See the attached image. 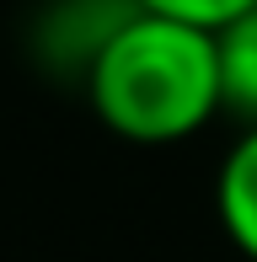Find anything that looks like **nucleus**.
<instances>
[{
  "instance_id": "2",
  "label": "nucleus",
  "mask_w": 257,
  "mask_h": 262,
  "mask_svg": "<svg viewBox=\"0 0 257 262\" xmlns=\"http://www.w3.org/2000/svg\"><path fill=\"white\" fill-rule=\"evenodd\" d=\"M215 209H220L225 235L236 241V252L257 262V123L241 128V139L225 150V161H220Z\"/></svg>"
},
{
  "instance_id": "1",
  "label": "nucleus",
  "mask_w": 257,
  "mask_h": 262,
  "mask_svg": "<svg viewBox=\"0 0 257 262\" xmlns=\"http://www.w3.org/2000/svg\"><path fill=\"white\" fill-rule=\"evenodd\" d=\"M86 102L97 123L128 145L193 139L225 113L215 32L128 6L86 59Z\"/></svg>"
},
{
  "instance_id": "4",
  "label": "nucleus",
  "mask_w": 257,
  "mask_h": 262,
  "mask_svg": "<svg viewBox=\"0 0 257 262\" xmlns=\"http://www.w3.org/2000/svg\"><path fill=\"white\" fill-rule=\"evenodd\" d=\"M134 6L156 11V16H172V21H188V27H204V32H220L236 16H247L257 0H134Z\"/></svg>"
},
{
  "instance_id": "3",
  "label": "nucleus",
  "mask_w": 257,
  "mask_h": 262,
  "mask_svg": "<svg viewBox=\"0 0 257 262\" xmlns=\"http://www.w3.org/2000/svg\"><path fill=\"white\" fill-rule=\"evenodd\" d=\"M215 49H220V97H225V113H236L252 128L257 123V6L215 32Z\"/></svg>"
}]
</instances>
